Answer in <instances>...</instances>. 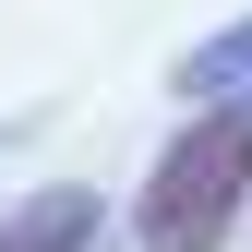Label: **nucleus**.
Segmentation results:
<instances>
[{
	"label": "nucleus",
	"mask_w": 252,
	"mask_h": 252,
	"mask_svg": "<svg viewBox=\"0 0 252 252\" xmlns=\"http://www.w3.org/2000/svg\"><path fill=\"white\" fill-rule=\"evenodd\" d=\"M252 228V96H204L132 192V252H228Z\"/></svg>",
	"instance_id": "1"
},
{
	"label": "nucleus",
	"mask_w": 252,
	"mask_h": 252,
	"mask_svg": "<svg viewBox=\"0 0 252 252\" xmlns=\"http://www.w3.org/2000/svg\"><path fill=\"white\" fill-rule=\"evenodd\" d=\"M96 228H108V204L84 180H36V192L0 216V252H96Z\"/></svg>",
	"instance_id": "2"
},
{
	"label": "nucleus",
	"mask_w": 252,
	"mask_h": 252,
	"mask_svg": "<svg viewBox=\"0 0 252 252\" xmlns=\"http://www.w3.org/2000/svg\"><path fill=\"white\" fill-rule=\"evenodd\" d=\"M168 96H180V108H204V96H252V12L216 24V36H192V48L168 60Z\"/></svg>",
	"instance_id": "3"
}]
</instances>
